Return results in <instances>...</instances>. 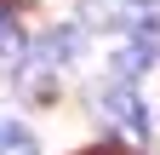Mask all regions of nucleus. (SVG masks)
<instances>
[{
    "label": "nucleus",
    "mask_w": 160,
    "mask_h": 155,
    "mask_svg": "<svg viewBox=\"0 0 160 155\" xmlns=\"http://www.w3.org/2000/svg\"><path fill=\"white\" fill-rule=\"evenodd\" d=\"M97 115H103V126L120 132V138H132V144H143L149 138V104H143V92L137 86H103L97 92Z\"/></svg>",
    "instance_id": "f257e3e1"
},
{
    "label": "nucleus",
    "mask_w": 160,
    "mask_h": 155,
    "mask_svg": "<svg viewBox=\"0 0 160 155\" xmlns=\"http://www.w3.org/2000/svg\"><path fill=\"white\" fill-rule=\"evenodd\" d=\"M120 23L132 29V40H154L160 35V0H120Z\"/></svg>",
    "instance_id": "f03ea898"
},
{
    "label": "nucleus",
    "mask_w": 160,
    "mask_h": 155,
    "mask_svg": "<svg viewBox=\"0 0 160 155\" xmlns=\"http://www.w3.org/2000/svg\"><path fill=\"white\" fill-rule=\"evenodd\" d=\"M149 63H154V40H126V46L114 52V75H120V86H132Z\"/></svg>",
    "instance_id": "7ed1b4c3"
},
{
    "label": "nucleus",
    "mask_w": 160,
    "mask_h": 155,
    "mask_svg": "<svg viewBox=\"0 0 160 155\" xmlns=\"http://www.w3.org/2000/svg\"><path fill=\"white\" fill-rule=\"evenodd\" d=\"M0 155H40V144H34V132L23 121H6L0 115Z\"/></svg>",
    "instance_id": "20e7f679"
},
{
    "label": "nucleus",
    "mask_w": 160,
    "mask_h": 155,
    "mask_svg": "<svg viewBox=\"0 0 160 155\" xmlns=\"http://www.w3.org/2000/svg\"><path fill=\"white\" fill-rule=\"evenodd\" d=\"M17 46V23H12V12H0V52H12Z\"/></svg>",
    "instance_id": "39448f33"
},
{
    "label": "nucleus",
    "mask_w": 160,
    "mask_h": 155,
    "mask_svg": "<svg viewBox=\"0 0 160 155\" xmlns=\"http://www.w3.org/2000/svg\"><path fill=\"white\" fill-rule=\"evenodd\" d=\"M86 155H120V149H86Z\"/></svg>",
    "instance_id": "423d86ee"
}]
</instances>
